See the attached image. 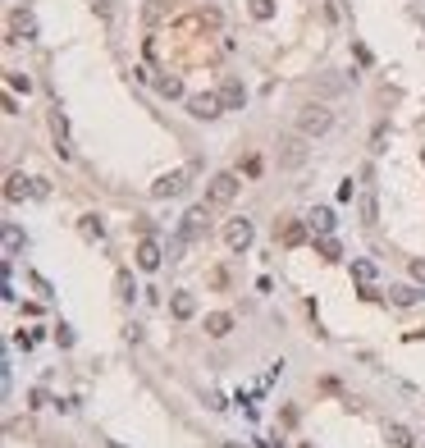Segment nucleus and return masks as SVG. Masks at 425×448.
Segmentation results:
<instances>
[{"mask_svg":"<svg viewBox=\"0 0 425 448\" xmlns=\"http://www.w3.org/2000/svg\"><path fill=\"white\" fill-rule=\"evenodd\" d=\"M421 297L425 293H421V288H412V284H393L389 288V302L393 306H412V302H421Z\"/></svg>","mask_w":425,"mask_h":448,"instance_id":"16","label":"nucleus"},{"mask_svg":"<svg viewBox=\"0 0 425 448\" xmlns=\"http://www.w3.org/2000/svg\"><path fill=\"white\" fill-rule=\"evenodd\" d=\"M23 197H51V183L46 179H23V174H10L5 179V201H23Z\"/></svg>","mask_w":425,"mask_h":448,"instance_id":"2","label":"nucleus"},{"mask_svg":"<svg viewBox=\"0 0 425 448\" xmlns=\"http://www.w3.org/2000/svg\"><path fill=\"white\" fill-rule=\"evenodd\" d=\"M229 329H233V316H229V311H210V316H206V334H210V339H224Z\"/></svg>","mask_w":425,"mask_h":448,"instance_id":"15","label":"nucleus"},{"mask_svg":"<svg viewBox=\"0 0 425 448\" xmlns=\"http://www.w3.org/2000/svg\"><path fill=\"white\" fill-rule=\"evenodd\" d=\"M78 233H83L88 242H101L106 238V224H101V215H83L78 219Z\"/></svg>","mask_w":425,"mask_h":448,"instance_id":"17","label":"nucleus"},{"mask_svg":"<svg viewBox=\"0 0 425 448\" xmlns=\"http://www.w3.org/2000/svg\"><path fill=\"white\" fill-rule=\"evenodd\" d=\"M224 448H247V444H224Z\"/></svg>","mask_w":425,"mask_h":448,"instance_id":"34","label":"nucleus"},{"mask_svg":"<svg viewBox=\"0 0 425 448\" xmlns=\"http://www.w3.org/2000/svg\"><path fill=\"white\" fill-rule=\"evenodd\" d=\"M160 261H165L160 242H156V238H142L138 242V265H142V270H160Z\"/></svg>","mask_w":425,"mask_h":448,"instance_id":"10","label":"nucleus"},{"mask_svg":"<svg viewBox=\"0 0 425 448\" xmlns=\"http://www.w3.org/2000/svg\"><path fill=\"white\" fill-rule=\"evenodd\" d=\"M206 219H210V206H192V210L183 215V224H178V233H183L188 242H197L201 233H206Z\"/></svg>","mask_w":425,"mask_h":448,"instance_id":"9","label":"nucleus"},{"mask_svg":"<svg viewBox=\"0 0 425 448\" xmlns=\"http://www.w3.org/2000/svg\"><path fill=\"white\" fill-rule=\"evenodd\" d=\"M238 197V174H215L206 183V206H229Z\"/></svg>","mask_w":425,"mask_h":448,"instance_id":"4","label":"nucleus"},{"mask_svg":"<svg viewBox=\"0 0 425 448\" xmlns=\"http://www.w3.org/2000/svg\"><path fill=\"white\" fill-rule=\"evenodd\" d=\"M156 92H160V97H169V101L183 97V78H174V74H169V78H156Z\"/></svg>","mask_w":425,"mask_h":448,"instance_id":"20","label":"nucleus"},{"mask_svg":"<svg viewBox=\"0 0 425 448\" xmlns=\"http://www.w3.org/2000/svg\"><path fill=\"white\" fill-rule=\"evenodd\" d=\"M219 110H224V97H215V92H201V97H188V115H192V119H215Z\"/></svg>","mask_w":425,"mask_h":448,"instance_id":"8","label":"nucleus"},{"mask_svg":"<svg viewBox=\"0 0 425 448\" xmlns=\"http://www.w3.org/2000/svg\"><path fill=\"white\" fill-rule=\"evenodd\" d=\"M169 311H174V320H192L197 316V297L192 293H174L169 297Z\"/></svg>","mask_w":425,"mask_h":448,"instance_id":"14","label":"nucleus"},{"mask_svg":"<svg viewBox=\"0 0 425 448\" xmlns=\"http://www.w3.org/2000/svg\"><path fill=\"white\" fill-rule=\"evenodd\" d=\"M279 238L288 242V247H297V242L306 238V224H297V219H288V224H283V229H279Z\"/></svg>","mask_w":425,"mask_h":448,"instance_id":"22","label":"nucleus"},{"mask_svg":"<svg viewBox=\"0 0 425 448\" xmlns=\"http://www.w3.org/2000/svg\"><path fill=\"white\" fill-rule=\"evenodd\" d=\"M19 242H23V233H19V229H14V224H10V229H5V261H10L14 251H19Z\"/></svg>","mask_w":425,"mask_h":448,"instance_id":"26","label":"nucleus"},{"mask_svg":"<svg viewBox=\"0 0 425 448\" xmlns=\"http://www.w3.org/2000/svg\"><path fill=\"white\" fill-rule=\"evenodd\" d=\"M352 192H357V183H352V179H343V183H338V201H352Z\"/></svg>","mask_w":425,"mask_h":448,"instance_id":"29","label":"nucleus"},{"mask_svg":"<svg viewBox=\"0 0 425 448\" xmlns=\"http://www.w3.org/2000/svg\"><path fill=\"white\" fill-rule=\"evenodd\" d=\"M279 165H283V169L306 165V133H283V138H279Z\"/></svg>","mask_w":425,"mask_h":448,"instance_id":"3","label":"nucleus"},{"mask_svg":"<svg viewBox=\"0 0 425 448\" xmlns=\"http://www.w3.org/2000/svg\"><path fill=\"white\" fill-rule=\"evenodd\" d=\"M361 219H366V224H375V219H380V206H375V188H366V201H361Z\"/></svg>","mask_w":425,"mask_h":448,"instance_id":"23","label":"nucleus"},{"mask_svg":"<svg viewBox=\"0 0 425 448\" xmlns=\"http://www.w3.org/2000/svg\"><path fill=\"white\" fill-rule=\"evenodd\" d=\"M329 128H334V110H329V106L311 101V106L297 110V133H306V138H325Z\"/></svg>","mask_w":425,"mask_h":448,"instance_id":"1","label":"nucleus"},{"mask_svg":"<svg viewBox=\"0 0 425 448\" xmlns=\"http://www.w3.org/2000/svg\"><path fill=\"white\" fill-rule=\"evenodd\" d=\"M384 142H389V133H384V128H375V138H371V151H384Z\"/></svg>","mask_w":425,"mask_h":448,"instance_id":"31","label":"nucleus"},{"mask_svg":"<svg viewBox=\"0 0 425 448\" xmlns=\"http://www.w3.org/2000/svg\"><path fill=\"white\" fill-rule=\"evenodd\" d=\"M251 19H274V0H251Z\"/></svg>","mask_w":425,"mask_h":448,"instance_id":"25","label":"nucleus"},{"mask_svg":"<svg viewBox=\"0 0 425 448\" xmlns=\"http://www.w3.org/2000/svg\"><path fill=\"white\" fill-rule=\"evenodd\" d=\"M28 407H46V389H33V394H28Z\"/></svg>","mask_w":425,"mask_h":448,"instance_id":"32","label":"nucleus"},{"mask_svg":"<svg viewBox=\"0 0 425 448\" xmlns=\"http://www.w3.org/2000/svg\"><path fill=\"white\" fill-rule=\"evenodd\" d=\"M251 238H256V229H251L247 215H238V219H229V224H224V247H229V251H247Z\"/></svg>","mask_w":425,"mask_h":448,"instance_id":"5","label":"nucleus"},{"mask_svg":"<svg viewBox=\"0 0 425 448\" xmlns=\"http://www.w3.org/2000/svg\"><path fill=\"white\" fill-rule=\"evenodd\" d=\"M37 37V14L33 10H10V42H33Z\"/></svg>","mask_w":425,"mask_h":448,"instance_id":"7","label":"nucleus"},{"mask_svg":"<svg viewBox=\"0 0 425 448\" xmlns=\"http://www.w3.org/2000/svg\"><path fill=\"white\" fill-rule=\"evenodd\" d=\"M412 274H416V279L425 284V256H416V261H412Z\"/></svg>","mask_w":425,"mask_h":448,"instance_id":"33","label":"nucleus"},{"mask_svg":"<svg viewBox=\"0 0 425 448\" xmlns=\"http://www.w3.org/2000/svg\"><path fill=\"white\" fill-rule=\"evenodd\" d=\"M5 83H10L14 92H33V83H28V78H23V74H14V69H10V78H5Z\"/></svg>","mask_w":425,"mask_h":448,"instance_id":"28","label":"nucleus"},{"mask_svg":"<svg viewBox=\"0 0 425 448\" xmlns=\"http://www.w3.org/2000/svg\"><path fill=\"white\" fill-rule=\"evenodd\" d=\"M169 14H174V0H147V5H142V19L147 23H165Z\"/></svg>","mask_w":425,"mask_h":448,"instance_id":"13","label":"nucleus"},{"mask_svg":"<svg viewBox=\"0 0 425 448\" xmlns=\"http://www.w3.org/2000/svg\"><path fill=\"white\" fill-rule=\"evenodd\" d=\"M55 343H60V348H74V329H69V325H55Z\"/></svg>","mask_w":425,"mask_h":448,"instance_id":"27","label":"nucleus"},{"mask_svg":"<svg viewBox=\"0 0 425 448\" xmlns=\"http://www.w3.org/2000/svg\"><path fill=\"white\" fill-rule=\"evenodd\" d=\"M115 293H119L124 302H128V297L138 293V288H133V274H128V270H119V274H115Z\"/></svg>","mask_w":425,"mask_h":448,"instance_id":"24","label":"nucleus"},{"mask_svg":"<svg viewBox=\"0 0 425 448\" xmlns=\"http://www.w3.org/2000/svg\"><path fill=\"white\" fill-rule=\"evenodd\" d=\"M188 179H192V169H169V174H160V179L151 183V197H156V201H165V197H178V192L188 188Z\"/></svg>","mask_w":425,"mask_h":448,"instance_id":"6","label":"nucleus"},{"mask_svg":"<svg viewBox=\"0 0 425 448\" xmlns=\"http://www.w3.org/2000/svg\"><path fill=\"white\" fill-rule=\"evenodd\" d=\"M384 439H389V448H416V439H412V430H407V426H389V430H384Z\"/></svg>","mask_w":425,"mask_h":448,"instance_id":"18","label":"nucleus"},{"mask_svg":"<svg viewBox=\"0 0 425 448\" xmlns=\"http://www.w3.org/2000/svg\"><path fill=\"white\" fill-rule=\"evenodd\" d=\"M375 261H366V256H357V261H352V279H357V284H375Z\"/></svg>","mask_w":425,"mask_h":448,"instance_id":"19","label":"nucleus"},{"mask_svg":"<svg viewBox=\"0 0 425 448\" xmlns=\"http://www.w3.org/2000/svg\"><path fill=\"white\" fill-rule=\"evenodd\" d=\"M421 165H425V151H421Z\"/></svg>","mask_w":425,"mask_h":448,"instance_id":"35","label":"nucleus"},{"mask_svg":"<svg viewBox=\"0 0 425 448\" xmlns=\"http://www.w3.org/2000/svg\"><path fill=\"white\" fill-rule=\"evenodd\" d=\"M33 288H37L42 297H51V293H55V288H51V279H42V274H33Z\"/></svg>","mask_w":425,"mask_h":448,"instance_id":"30","label":"nucleus"},{"mask_svg":"<svg viewBox=\"0 0 425 448\" xmlns=\"http://www.w3.org/2000/svg\"><path fill=\"white\" fill-rule=\"evenodd\" d=\"M306 229L316 233V238H325V233H334V210L329 206H316L311 215H306Z\"/></svg>","mask_w":425,"mask_h":448,"instance_id":"11","label":"nucleus"},{"mask_svg":"<svg viewBox=\"0 0 425 448\" xmlns=\"http://www.w3.org/2000/svg\"><path fill=\"white\" fill-rule=\"evenodd\" d=\"M316 251H320V256H325V261H338V256H343V247H338V238H334V233H325V238H316Z\"/></svg>","mask_w":425,"mask_h":448,"instance_id":"21","label":"nucleus"},{"mask_svg":"<svg viewBox=\"0 0 425 448\" xmlns=\"http://www.w3.org/2000/svg\"><path fill=\"white\" fill-rule=\"evenodd\" d=\"M219 97H224V110H242V106H247V88H242L238 78H224Z\"/></svg>","mask_w":425,"mask_h":448,"instance_id":"12","label":"nucleus"}]
</instances>
